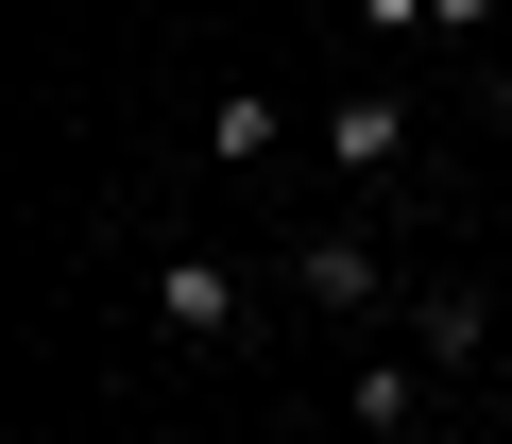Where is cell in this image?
I'll return each mask as SVG.
<instances>
[{"label": "cell", "instance_id": "2", "mask_svg": "<svg viewBox=\"0 0 512 444\" xmlns=\"http://www.w3.org/2000/svg\"><path fill=\"white\" fill-rule=\"evenodd\" d=\"M393 154H410V103H393V86H342V103H325V171H359V188H376Z\"/></svg>", "mask_w": 512, "mask_h": 444}, {"label": "cell", "instance_id": "4", "mask_svg": "<svg viewBox=\"0 0 512 444\" xmlns=\"http://www.w3.org/2000/svg\"><path fill=\"white\" fill-rule=\"evenodd\" d=\"M478 342H495V291H461V274H427V291H410V359H444V376H461Z\"/></svg>", "mask_w": 512, "mask_h": 444}, {"label": "cell", "instance_id": "8", "mask_svg": "<svg viewBox=\"0 0 512 444\" xmlns=\"http://www.w3.org/2000/svg\"><path fill=\"white\" fill-rule=\"evenodd\" d=\"M495 120H512V35H495Z\"/></svg>", "mask_w": 512, "mask_h": 444}, {"label": "cell", "instance_id": "1", "mask_svg": "<svg viewBox=\"0 0 512 444\" xmlns=\"http://www.w3.org/2000/svg\"><path fill=\"white\" fill-rule=\"evenodd\" d=\"M239 308H256L239 257H171V274H154V325H171V342H239Z\"/></svg>", "mask_w": 512, "mask_h": 444}, {"label": "cell", "instance_id": "6", "mask_svg": "<svg viewBox=\"0 0 512 444\" xmlns=\"http://www.w3.org/2000/svg\"><path fill=\"white\" fill-rule=\"evenodd\" d=\"M427 18H444V35H512V0H427Z\"/></svg>", "mask_w": 512, "mask_h": 444}, {"label": "cell", "instance_id": "7", "mask_svg": "<svg viewBox=\"0 0 512 444\" xmlns=\"http://www.w3.org/2000/svg\"><path fill=\"white\" fill-rule=\"evenodd\" d=\"M359 18H376V35H410V18H427V0H359Z\"/></svg>", "mask_w": 512, "mask_h": 444}, {"label": "cell", "instance_id": "3", "mask_svg": "<svg viewBox=\"0 0 512 444\" xmlns=\"http://www.w3.org/2000/svg\"><path fill=\"white\" fill-rule=\"evenodd\" d=\"M291 291H308L325 325H359V308H393V274H376V240H308V257H291Z\"/></svg>", "mask_w": 512, "mask_h": 444}, {"label": "cell", "instance_id": "5", "mask_svg": "<svg viewBox=\"0 0 512 444\" xmlns=\"http://www.w3.org/2000/svg\"><path fill=\"white\" fill-rule=\"evenodd\" d=\"M274 137H291V103H274V86H222V103H205V154H222V171H256Z\"/></svg>", "mask_w": 512, "mask_h": 444}]
</instances>
